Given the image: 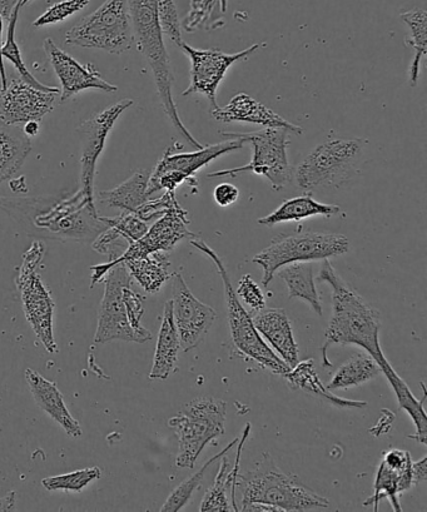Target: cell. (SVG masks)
<instances>
[{
  "label": "cell",
  "mask_w": 427,
  "mask_h": 512,
  "mask_svg": "<svg viewBox=\"0 0 427 512\" xmlns=\"http://www.w3.org/2000/svg\"><path fill=\"white\" fill-rule=\"evenodd\" d=\"M19 11H21V6H19L17 0L16 4H14L11 17H9L8 21L7 41L3 44L2 48H0V81H2V87L0 88L6 87L8 83L6 68H4L3 63V58H6L13 64L14 68L17 69L19 76H21L24 81L32 84L33 87L43 89V91H53V89H56V87H49L47 84L39 82L38 79L28 71L26 63L23 61L21 48H19L16 41V29Z\"/></svg>",
  "instance_id": "cell-32"
},
{
  "label": "cell",
  "mask_w": 427,
  "mask_h": 512,
  "mask_svg": "<svg viewBox=\"0 0 427 512\" xmlns=\"http://www.w3.org/2000/svg\"><path fill=\"white\" fill-rule=\"evenodd\" d=\"M157 16L163 36L170 38L175 46L181 48L185 42L182 38V24L178 17L175 0H158Z\"/></svg>",
  "instance_id": "cell-38"
},
{
  "label": "cell",
  "mask_w": 427,
  "mask_h": 512,
  "mask_svg": "<svg viewBox=\"0 0 427 512\" xmlns=\"http://www.w3.org/2000/svg\"><path fill=\"white\" fill-rule=\"evenodd\" d=\"M227 404L215 397H198L188 402L168 421L178 439L176 465L193 469L198 457L211 441L225 435Z\"/></svg>",
  "instance_id": "cell-6"
},
{
  "label": "cell",
  "mask_w": 427,
  "mask_h": 512,
  "mask_svg": "<svg viewBox=\"0 0 427 512\" xmlns=\"http://www.w3.org/2000/svg\"><path fill=\"white\" fill-rule=\"evenodd\" d=\"M412 484L419 485L427 479V457H422L420 461L412 462L411 465Z\"/></svg>",
  "instance_id": "cell-48"
},
{
  "label": "cell",
  "mask_w": 427,
  "mask_h": 512,
  "mask_svg": "<svg viewBox=\"0 0 427 512\" xmlns=\"http://www.w3.org/2000/svg\"><path fill=\"white\" fill-rule=\"evenodd\" d=\"M89 3L91 0H62V2L53 4L41 17H38L34 21L33 27L42 28L67 21L69 17L83 11Z\"/></svg>",
  "instance_id": "cell-39"
},
{
  "label": "cell",
  "mask_w": 427,
  "mask_h": 512,
  "mask_svg": "<svg viewBox=\"0 0 427 512\" xmlns=\"http://www.w3.org/2000/svg\"><path fill=\"white\" fill-rule=\"evenodd\" d=\"M278 277L286 283L289 298H301L312 307L317 315L322 316V303L317 292L314 266L311 262H296L278 270Z\"/></svg>",
  "instance_id": "cell-30"
},
{
  "label": "cell",
  "mask_w": 427,
  "mask_h": 512,
  "mask_svg": "<svg viewBox=\"0 0 427 512\" xmlns=\"http://www.w3.org/2000/svg\"><path fill=\"white\" fill-rule=\"evenodd\" d=\"M218 0H192L191 12L188 14L183 27L187 32H195L196 29L201 28L203 24L210 19L213 9L216 7ZM221 11L226 12L227 0H220Z\"/></svg>",
  "instance_id": "cell-42"
},
{
  "label": "cell",
  "mask_w": 427,
  "mask_h": 512,
  "mask_svg": "<svg viewBox=\"0 0 427 512\" xmlns=\"http://www.w3.org/2000/svg\"><path fill=\"white\" fill-rule=\"evenodd\" d=\"M46 246L42 241H36L24 253L22 266L19 267L16 283L22 293L24 311L29 325L32 326L38 340L48 352H57V344L53 335L54 302L51 293L43 285L42 277L38 275Z\"/></svg>",
  "instance_id": "cell-11"
},
{
  "label": "cell",
  "mask_w": 427,
  "mask_h": 512,
  "mask_svg": "<svg viewBox=\"0 0 427 512\" xmlns=\"http://www.w3.org/2000/svg\"><path fill=\"white\" fill-rule=\"evenodd\" d=\"M150 176L151 172L146 169H138L122 185L113 190L98 192L96 200L108 208L134 213L150 198L147 195Z\"/></svg>",
  "instance_id": "cell-28"
},
{
  "label": "cell",
  "mask_w": 427,
  "mask_h": 512,
  "mask_svg": "<svg viewBox=\"0 0 427 512\" xmlns=\"http://www.w3.org/2000/svg\"><path fill=\"white\" fill-rule=\"evenodd\" d=\"M68 46L122 54L134 43L128 0H106L66 33Z\"/></svg>",
  "instance_id": "cell-10"
},
{
  "label": "cell",
  "mask_w": 427,
  "mask_h": 512,
  "mask_svg": "<svg viewBox=\"0 0 427 512\" xmlns=\"http://www.w3.org/2000/svg\"><path fill=\"white\" fill-rule=\"evenodd\" d=\"M317 281L332 288V316L322 346V365L332 367L327 350L332 345H356L366 351L380 366L382 374L391 369L380 345L379 310L364 300L354 288L342 280L329 260H324Z\"/></svg>",
  "instance_id": "cell-2"
},
{
  "label": "cell",
  "mask_w": 427,
  "mask_h": 512,
  "mask_svg": "<svg viewBox=\"0 0 427 512\" xmlns=\"http://www.w3.org/2000/svg\"><path fill=\"white\" fill-rule=\"evenodd\" d=\"M29 2H32V0H18L19 6H21V8L27 6Z\"/></svg>",
  "instance_id": "cell-53"
},
{
  "label": "cell",
  "mask_w": 427,
  "mask_h": 512,
  "mask_svg": "<svg viewBox=\"0 0 427 512\" xmlns=\"http://www.w3.org/2000/svg\"><path fill=\"white\" fill-rule=\"evenodd\" d=\"M187 217L188 212L183 210L180 203H177L148 228L146 235L141 240L131 243L117 260L107 262L108 266L112 268L119 262L151 255L155 252L168 253L182 240L196 238L197 235L188 228L190 221Z\"/></svg>",
  "instance_id": "cell-18"
},
{
  "label": "cell",
  "mask_w": 427,
  "mask_h": 512,
  "mask_svg": "<svg viewBox=\"0 0 427 512\" xmlns=\"http://www.w3.org/2000/svg\"><path fill=\"white\" fill-rule=\"evenodd\" d=\"M43 48L54 73L62 84L61 103H66L68 99L87 89H98L106 93L118 91L117 86L102 78L93 64L79 63L77 59L62 51L52 38L44 41Z\"/></svg>",
  "instance_id": "cell-19"
},
{
  "label": "cell",
  "mask_w": 427,
  "mask_h": 512,
  "mask_svg": "<svg viewBox=\"0 0 427 512\" xmlns=\"http://www.w3.org/2000/svg\"><path fill=\"white\" fill-rule=\"evenodd\" d=\"M158 0H128L131 12L134 43L138 51L145 56L155 78L158 96H160L163 111L170 119L172 126L182 134V137L193 148L201 149L202 144L192 136L183 124L178 113L175 98H173V74L170 56H168L163 33L157 16Z\"/></svg>",
  "instance_id": "cell-4"
},
{
  "label": "cell",
  "mask_w": 427,
  "mask_h": 512,
  "mask_svg": "<svg viewBox=\"0 0 427 512\" xmlns=\"http://www.w3.org/2000/svg\"><path fill=\"white\" fill-rule=\"evenodd\" d=\"M382 461H384L387 466H390L391 469L397 471L404 470L412 464L409 452L396 449L385 452V457Z\"/></svg>",
  "instance_id": "cell-46"
},
{
  "label": "cell",
  "mask_w": 427,
  "mask_h": 512,
  "mask_svg": "<svg viewBox=\"0 0 427 512\" xmlns=\"http://www.w3.org/2000/svg\"><path fill=\"white\" fill-rule=\"evenodd\" d=\"M129 275L148 293H157L170 280V256L167 252H155L151 255L132 258L123 262Z\"/></svg>",
  "instance_id": "cell-29"
},
{
  "label": "cell",
  "mask_w": 427,
  "mask_h": 512,
  "mask_svg": "<svg viewBox=\"0 0 427 512\" xmlns=\"http://www.w3.org/2000/svg\"><path fill=\"white\" fill-rule=\"evenodd\" d=\"M106 218L108 225L113 227L128 242V245L141 240L150 228L147 222L142 221L141 218L131 212H122L117 217Z\"/></svg>",
  "instance_id": "cell-40"
},
{
  "label": "cell",
  "mask_w": 427,
  "mask_h": 512,
  "mask_svg": "<svg viewBox=\"0 0 427 512\" xmlns=\"http://www.w3.org/2000/svg\"><path fill=\"white\" fill-rule=\"evenodd\" d=\"M0 210L22 225L27 235L47 240L93 243L109 227L96 201L81 190L72 196L0 197Z\"/></svg>",
  "instance_id": "cell-1"
},
{
  "label": "cell",
  "mask_w": 427,
  "mask_h": 512,
  "mask_svg": "<svg viewBox=\"0 0 427 512\" xmlns=\"http://www.w3.org/2000/svg\"><path fill=\"white\" fill-rule=\"evenodd\" d=\"M340 212L339 206L317 202L309 193V195H302L283 202L277 210L260 218L257 223L261 226L273 227L281 225V223H299L316 216L330 218L339 215Z\"/></svg>",
  "instance_id": "cell-26"
},
{
  "label": "cell",
  "mask_w": 427,
  "mask_h": 512,
  "mask_svg": "<svg viewBox=\"0 0 427 512\" xmlns=\"http://www.w3.org/2000/svg\"><path fill=\"white\" fill-rule=\"evenodd\" d=\"M253 325L278 357L292 369L299 364V346L289 316L283 308H262L251 315Z\"/></svg>",
  "instance_id": "cell-21"
},
{
  "label": "cell",
  "mask_w": 427,
  "mask_h": 512,
  "mask_svg": "<svg viewBox=\"0 0 427 512\" xmlns=\"http://www.w3.org/2000/svg\"><path fill=\"white\" fill-rule=\"evenodd\" d=\"M213 198H215L217 206H232L240 198V190L236 186L231 185V183H221L213 191Z\"/></svg>",
  "instance_id": "cell-45"
},
{
  "label": "cell",
  "mask_w": 427,
  "mask_h": 512,
  "mask_svg": "<svg viewBox=\"0 0 427 512\" xmlns=\"http://www.w3.org/2000/svg\"><path fill=\"white\" fill-rule=\"evenodd\" d=\"M101 477L102 471L99 467H89L71 474L47 477L42 481V485L48 491L81 492L84 487Z\"/></svg>",
  "instance_id": "cell-37"
},
{
  "label": "cell",
  "mask_w": 427,
  "mask_h": 512,
  "mask_svg": "<svg viewBox=\"0 0 427 512\" xmlns=\"http://www.w3.org/2000/svg\"><path fill=\"white\" fill-rule=\"evenodd\" d=\"M366 146V139L361 138L321 143L297 167V186L314 191L346 185L356 175Z\"/></svg>",
  "instance_id": "cell-5"
},
{
  "label": "cell",
  "mask_w": 427,
  "mask_h": 512,
  "mask_svg": "<svg viewBox=\"0 0 427 512\" xmlns=\"http://www.w3.org/2000/svg\"><path fill=\"white\" fill-rule=\"evenodd\" d=\"M384 375L387 377V380H389V384L395 392L400 410H404L406 414H409L416 427V434L410 435L409 439L420 442L422 445H426L427 417L424 410V401L426 400L425 386L424 397L419 401L416 399L414 394H412L410 387L407 386L406 382L402 380L399 374L394 370V367H391L390 370L384 372Z\"/></svg>",
  "instance_id": "cell-31"
},
{
  "label": "cell",
  "mask_w": 427,
  "mask_h": 512,
  "mask_svg": "<svg viewBox=\"0 0 427 512\" xmlns=\"http://www.w3.org/2000/svg\"><path fill=\"white\" fill-rule=\"evenodd\" d=\"M17 0H0V13L4 18V21L8 22L11 17L12 9Z\"/></svg>",
  "instance_id": "cell-50"
},
{
  "label": "cell",
  "mask_w": 427,
  "mask_h": 512,
  "mask_svg": "<svg viewBox=\"0 0 427 512\" xmlns=\"http://www.w3.org/2000/svg\"><path fill=\"white\" fill-rule=\"evenodd\" d=\"M124 305H126L127 316L133 330L145 338L146 342L152 340V333L142 326V316L145 315V307H143V297L132 290V286H128L123 290Z\"/></svg>",
  "instance_id": "cell-41"
},
{
  "label": "cell",
  "mask_w": 427,
  "mask_h": 512,
  "mask_svg": "<svg viewBox=\"0 0 427 512\" xmlns=\"http://www.w3.org/2000/svg\"><path fill=\"white\" fill-rule=\"evenodd\" d=\"M212 117L222 123L257 124L263 128H282L290 133L302 134L304 129L286 121L280 114L246 93H238L225 107L212 109Z\"/></svg>",
  "instance_id": "cell-20"
},
{
  "label": "cell",
  "mask_w": 427,
  "mask_h": 512,
  "mask_svg": "<svg viewBox=\"0 0 427 512\" xmlns=\"http://www.w3.org/2000/svg\"><path fill=\"white\" fill-rule=\"evenodd\" d=\"M245 143L240 139H226L225 142L203 147L191 153H172L168 148L153 169L148 182L147 195L151 198L157 192H176L185 182L197 183L195 173L215 159L227 153L240 151Z\"/></svg>",
  "instance_id": "cell-12"
},
{
  "label": "cell",
  "mask_w": 427,
  "mask_h": 512,
  "mask_svg": "<svg viewBox=\"0 0 427 512\" xmlns=\"http://www.w3.org/2000/svg\"><path fill=\"white\" fill-rule=\"evenodd\" d=\"M4 22H6V21H4L2 13H0V48H2V46H3L2 39H3Z\"/></svg>",
  "instance_id": "cell-52"
},
{
  "label": "cell",
  "mask_w": 427,
  "mask_h": 512,
  "mask_svg": "<svg viewBox=\"0 0 427 512\" xmlns=\"http://www.w3.org/2000/svg\"><path fill=\"white\" fill-rule=\"evenodd\" d=\"M181 349L180 336L173 318L172 301L165 305L160 333L156 346L155 359H153L151 380H167L176 369L178 352Z\"/></svg>",
  "instance_id": "cell-24"
},
{
  "label": "cell",
  "mask_w": 427,
  "mask_h": 512,
  "mask_svg": "<svg viewBox=\"0 0 427 512\" xmlns=\"http://www.w3.org/2000/svg\"><path fill=\"white\" fill-rule=\"evenodd\" d=\"M236 295L243 303H246L253 312L262 310L266 307V298L260 286L257 285L250 275L241 277L238 282Z\"/></svg>",
  "instance_id": "cell-44"
},
{
  "label": "cell",
  "mask_w": 427,
  "mask_h": 512,
  "mask_svg": "<svg viewBox=\"0 0 427 512\" xmlns=\"http://www.w3.org/2000/svg\"><path fill=\"white\" fill-rule=\"evenodd\" d=\"M251 434V424H247L240 440L236 456L235 469H231L230 460L226 455L221 457L220 470L216 476L215 484L208 489L201 502L200 511H238L236 504V490L238 470L243 445Z\"/></svg>",
  "instance_id": "cell-22"
},
{
  "label": "cell",
  "mask_w": 427,
  "mask_h": 512,
  "mask_svg": "<svg viewBox=\"0 0 427 512\" xmlns=\"http://www.w3.org/2000/svg\"><path fill=\"white\" fill-rule=\"evenodd\" d=\"M26 380L39 409L51 416L58 425H61L67 435L81 436L82 427L64 404L62 392L58 390L57 385L44 379L42 375L32 369L26 370Z\"/></svg>",
  "instance_id": "cell-23"
},
{
  "label": "cell",
  "mask_w": 427,
  "mask_h": 512,
  "mask_svg": "<svg viewBox=\"0 0 427 512\" xmlns=\"http://www.w3.org/2000/svg\"><path fill=\"white\" fill-rule=\"evenodd\" d=\"M287 380V384L294 390H301L311 396L316 397L327 404L340 407V409H365L367 402L346 400L336 396L330 392L324 384H322L319 375L315 371L314 360L309 359L299 362L295 367L283 375Z\"/></svg>",
  "instance_id": "cell-25"
},
{
  "label": "cell",
  "mask_w": 427,
  "mask_h": 512,
  "mask_svg": "<svg viewBox=\"0 0 427 512\" xmlns=\"http://www.w3.org/2000/svg\"><path fill=\"white\" fill-rule=\"evenodd\" d=\"M171 277L173 318L181 349L190 352L201 344L216 321L217 313L193 295L180 272L173 273Z\"/></svg>",
  "instance_id": "cell-16"
},
{
  "label": "cell",
  "mask_w": 427,
  "mask_h": 512,
  "mask_svg": "<svg viewBox=\"0 0 427 512\" xmlns=\"http://www.w3.org/2000/svg\"><path fill=\"white\" fill-rule=\"evenodd\" d=\"M23 132L26 133V136L29 138L36 137L39 131H41V124L37 121L28 122L23 124Z\"/></svg>",
  "instance_id": "cell-51"
},
{
  "label": "cell",
  "mask_w": 427,
  "mask_h": 512,
  "mask_svg": "<svg viewBox=\"0 0 427 512\" xmlns=\"http://www.w3.org/2000/svg\"><path fill=\"white\" fill-rule=\"evenodd\" d=\"M402 22L410 28L411 38L409 46L414 48L415 56L410 67L411 86L415 87L419 82L421 64L426 57L427 44V17L424 9L415 8L401 13Z\"/></svg>",
  "instance_id": "cell-34"
},
{
  "label": "cell",
  "mask_w": 427,
  "mask_h": 512,
  "mask_svg": "<svg viewBox=\"0 0 427 512\" xmlns=\"http://www.w3.org/2000/svg\"><path fill=\"white\" fill-rule=\"evenodd\" d=\"M238 437L235 440H232L230 444H228L225 449L221 452H218L217 455L213 456L212 459L208 460L205 465L201 467L200 470L196 471L191 477H188L187 480L183 481L182 484L176 487L173 490L172 494L168 496V499L165 502V505L161 507V511H180L185 507L188 502H190L193 492H195L198 487L201 486L203 477H205L206 472L210 469L211 465L215 464L216 461L220 460L223 455H227L228 451L232 450L233 447L237 445Z\"/></svg>",
  "instance_id": "cell-35"
},
{
  "label": "cell",
  "mask_w": 427,
  "mask_h": 512,
  "mask_svg": "<svg viewBox=\"0 0 427 512\" xmlns=\"http://www.w3.org/2000/svg\"><path fill=\"white\" fill-rule=\"evenodd\" d=\"M241 511L252 504L271 506L275 511H312L330 507L329 499L302 484L296 475L285 474L268 452L255 469L238 475Z\"/></svg>",
  "instance_id": "cell-3"
},
{
  "label": "cell",
  "mask_w": 427,
  "mask_h": 512,
  "mask_svg": "<svg viewBox=\"0 0 427 512\" xmlns=\"http://www.w3.org/2000/svg\"><path fill=\"white\" fill-rule=\"evenodd\" d=\"M191 245L195 246L203 255L210 257L220 273L223 288H225L228 322H230L232 341L236 349L272 374L281 376L287 374L291 370L290 367L266 344L253 325L251 313H248L241 305L240 298L236 295L221 257L207 243L198 240L197 237L192 238Z\"/></svg>",
  "instance_id": "cell-9"
},
{
  "label": "cell",
  "mask_w": 427,
  "mask_h": 512,
  "mask_svg": "<svg viewBox=\"0 0 427 512\" xmlns=\"http://www.w3.org/2000/svg\"><path fill=\"white\" fill-rule=\"evenodd\" d=\"M395 420V415L390 410L382 409L380 419L377 420L376 425L369 430L371 435L380 437L390 431L392 422Z\"/></svg>",
  "instance_id": "cell-47"
},
{
  "label": "cell",
  "mask_w": 427,
  "mask_h": 512,
  "mask_svg": "<svg viewBox=\"0 0 427 512\" xmlns=\"http://www.w3.org/2000/svg\"><path fill=\"white\" fill-rule=\"evenodd\" d=\"M261 46L262 44L255 43L242 52L227 54L217 49H197L183 43L181 49L191 62V83L182 96L202 94L210 101L211 111L218 108L217 91L227 72L233 64L250 57Z\"/></svg>",
  "instance_id": "cell-14"
},
{
  "label": "cell",
  "mask_w": 427,
  "mask_h": 512,
  "mask_svg": "<svg viewBox=\"0 0 427 512\" xmlns=\"http://www.w3.org/2000/svg\"><path fill=\"white\" fill-rule=\"evenodd\" d=\"M226 139H240L250 143L253 148L251 162L246 166L223 169L207 175L208 178H236L242 173L252 172L253 175L265 177L273 190L280 191L292 181V171L287 156L289 148V131L282 128H263L250 133L221 132Z\"/></svg>",
  "instance_id": "cell-8"
},
{
  "label": "cell",
  "mask_w": 427,
  "mask_h": 512,
  "mask_svg": "<svg viewBox=\"0 0 427 512\" xmlns=\"http://www.w3.org/2000/svg\"><path fill=\"white\" fill-rule=\"evenodd\" d=\"M133 104V99H123V101L114 103L113 106L94 114L78 129L82 138L81 187L79 190L91 201H96L94 180L97 175V163L106 148L109 133L122 113L131 108Z\"/></svg>",
  "instance_id": "cell-15"
},
{
  "label": "cell",
  "mask_w": 427,
  "mask_h": 512,
  "mask_svg": "<svg viewBox=\"0 0 427 512\" xmlns=\"http://www.w3.org/2000/svg\"><path fill=\"white\" fill-rule=\"evenodd\" d=\"M399 472L391 469L384 461H381L379 469H377L374 494L364 502V506L374 507V511L379 510V504L382 499H389L392 509L395 511H402L399 501Z\"/></svg>",
  "instance_id": "cell-36"
},
{
  "label": "cell",
  "mask_w": 427,
  "mask_h": 512,
  "mask_svg": "<svg viewBox=\"0 0 427 512\" xmlns=\"http://www.w3.org/2000/svg\"><path fill=\"white\" fill-rule=\"evenodd\" d=\"M349 250V238L337 233L299 232L273 238L271 245L257 253L252 262L262 267V285L267 287L283 266L329 260Z\"/></svg>",
  "instance_id": "cell-7"
},
{
  "label": "cell",
  "mask_w": 427,
  "mask_h": 512,
  "mask_svg": "<svg viewBox=\"0 0 427 512\" xmlns=\"http://www.w3.org/2000/svg\"><path fill=\"white\" fill-rule=\"evenodd\" d=\"M104 295L99 308L98 326L94 342L107 344L111 341L137 342L145 344L146 340L133 330L129 323L126 305L123 300V290L132 286V277L129 275L123 262L114 265L103 278Z\"/></svg>",
  "instance_id": "cell-13"
},
{
  "label": "cell",
  "mask_w": 427,
  "mask_h": 512,
  "mask_svg": "<svg viewBox=\"0 0 427 512\" xmlns=\"http://www.w3.org/2000/svg\"><path fill=\"white\" fill-rule=\"evenodd\" d=\"M382 374L380 366L372 357L365 352H359L347 360L344 365L336 371L334 377L327 385L329 390H346L366 384Z\"/></svg>",
  "instance_id": "cell-33"
},
{
  "label": "cell",
  "mask_w": 427,
  "mask_h": 512,
  "mask_svg": "<svg viewBox=\"0 0 427 512\" xmlns=\"http://www.w3.org/2000/svg\"><path fill=\"white\" fill-rule=\"evenodd\" d=\"M32 151L31 138L22 127L0 119V183L11 180Z\"/></svg>",
  "instance_id": "cell-27"
},
{
  "label": "cell",
  "mask_w": 427,
  "mask_h": 512,
  "mask_svg": "<svg viewBox=\"0 0 427 512\" xmlns=\"http://www.w3.org/2000/svg\"><path fill=\"white\" fill-rule=\"evenodd\" d=\"M59 94L58 88L43 91L22 78H13L0 88V119L18 127L32 121L41 122L53 111Z\"/></svg>",
  "instance_id": "cell-17"
},
{
  "label": "cell",
  "mask_w": 427,
  "mask_h": 512,
  "mask_svg": "<svg viewBox=\"0 0 427 512\" xmlns=\"http://www.w3.org/2000/svg\"><path fill=\"white\" fill-rule=\"evenodd\" d=\"M17 492L9 491L8 494L0 499V511L16 510Z\"/></svg>",
  "instance_id": "cell-49"
},
{
  "label": "cell",
  "mask_w": 427,
  "mask_h": 512,
  "mask_svg": "<svg viewBox=\"0 0 427 512\" xmlns=\"http://www.w3.org/2000/svg\"><path fill=\"white\" fill-rule=\"evenodd\" d=\"M177 203L176 192H165V195L156 198V200L148 198V200L134 212V215L147 223L156 221L158 218L165 215L168 210H171L173 206H176Z\"/></svg>",
  "instance_id": "cell-43"
}]
</instances>
